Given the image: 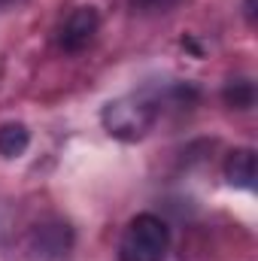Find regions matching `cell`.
Masks as SVG:
<instances>
[{
    "instance_id": "obj_1",
    "label": "cell",
    "mask_w": 258,
    "mask_h": 261,
    "mask_svg": "<svg viewBox=\"0 0 258 261\" xmlns=\"http://www.w3.org/2000/svg\"><path fill=\"white\" fill-rule=\"evenodd\" d=\"M167 246H170L167 225L152 213H140L131 219L122 234L119 261H164Z\"/></svg>"
},
{
    "instance_id": "obj_2",
    "label": "cell",
    "mask_w": 258,
    "mask_h": 261,
    "mask_svg": "<svg viewBox=\"0 0 258 261\" xmlns=\"http://www.w3.org/2000/svg\"><path fill=\"white\" fill-rule=\"evenodd\" d=\"M104 128L119 140H140L146 137V130L155 125L158 119V107L155 100H149L146 94H125L119 100H110L104 107Z\"/></svg>"
},
{
    "instance_id": "obj_5",
    "label": "cell",
    "mask_w": 258,
    "mask_h": 261,
    "mask_svg": "<svg viewBox=\"0 0 258 261\" xmlns=\"http://www.w3.org/2000/svg\"><path fill=\"white\" fill-rule=\"evenodd\" d=\"M28 143H31V134H28V128H24L21 122H9V125L0 128V155H3V158H18V155H24Z\"/></svg>"
},
{
    "instance_id": "obj_3",
    "label": "cell",
    "mask_w": 258,
    "mask_h": 261,
    "mask_svg": "<svg viewBox=\"0 0 258 261\" xmlns=\"http://www.w3.org/2000/svg\"><path fill=\"white\" fill-rule=\"evenodd\" d=\"M97 24H100L97 9H91V6H76L64 21H61V28H58V43H61V49H67V52L85 49V46L94 40Z\"/></svg>"
},
{
    "instance_id": "obj_7",
    "label": "cell",
    "mask_w": 258,
    "mask_h": 261,
    "mask_svg": "<svg viewBox=\"0 0 258 261\" xmlns=\"http://www.w3.org/2000/svg\"><path fill=\"white\" fill-rule=\"evenodd\" d=\"M137 9H143V12H164V9H170L176 0H131Z\"/></svg>"
},
{
    "instance_id": "obj_4",
    "label": "cell",
    "mask_w": 258,
    "mask_h": 261,
    "mask_svg": "<svg viewBox=\"0 0 258 261\" xmlns=\"http://www.w3.org/2000/svg\"><path fill=\"white\" fill-rule=\"evenodd\" d=\"M225 179L237 189H255V152L234 149L225 161Z\"/></svg>"
},
{
    "instance_id": "obj_6",
    "label": "cell",
    "mask_w": 258,
    "mask_h": 261,
    "mask_svg": "<svg viewBox=\"0 0 258 261\" xmlns=\"http://www.w3.org/2000/svg\"><path fill=\"white\" fill-rule=\"evenodd\" d=\"M225 103L231 110H249L255 103V85L249 79H231L225 88Z\"/></svg>"
}]
</instances>
